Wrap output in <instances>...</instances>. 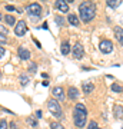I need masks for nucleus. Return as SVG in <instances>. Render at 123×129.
<instances>
[{"instance_id": "nucleus-17", "label": "nucleus", "mask_w": 123, "mask_h": 129, "mask_svg": "<svg viewBox=\"0 0 123 129\" xmlns=\"http://www.w3.org/2000/svg\"><path fill=\"white\" fill-rule=\"evenodd\" d=\"M20 83H22V86H26V85L29 83V78H27V75L26 73L20 75Z\"/></svg>"}, {"instance_id": "nucleus-2", "label": "nucleus", "mask_w": 123, "mask_h": 129, "mask_svg": "<svg viewBox=\"0 0 123 129\" xmlns=\"http://www.w3.org/2000/svg\"><path fill=\"white\" fill-rule=\"evenodd\" d=\"M47 108H49V111H50V113L55 118H57V119H63V112H62V106L59 105V102L56 101L55 98L53 99H50V101L47 102Z\"/></svg>"}, {"instance_id": "nucleus-11", "label": "nucleus", "mask_w": 123, "mask_h": 129, "mask_svg": "<svg viewBox=\"0 0 123 129\" xmlns=\"http://www.w3.org/2000/svg\"><path fill=\"white\" fill-rule=\"evenodd\" d=\"M82 89H83V92L87 95V93H92V92H93V89H95V85H93L92 82H83Z\"/></svg>"}, {"instance_id": "nucleus-34", "label": "nucleus", "mask_w": 123, "mask_h": 129, "mask_svg": "<svg viewBox=\"0 0 123 129\" xmlns=\"http://www.w3.org/2000/svg\"><path fill=\"white\" fill-rule=\"evenodd\" d=\"M96 129H100V128H99V126H97V128H96Z\"/></svg>"}, {"instance_id": "nucleus-15", "label": "nucleus", "mask_w": 123, "mask_h": 129, "mask_svg": "<svg viewBox=\"0 0 123 129\" xmlns=\"http://www.w3.org/2000/svg\"><path fill=\"white\" fill-rule=\"evenodd\" d=\"M60 52H62V55H69L70 53V45H69V42H64L63 45H62Z\"/></svg>"}, {"instance_id": "nucleus-27", "label": "nucleus", "mask_w": 123, "mask_h": 129, "mask_svg": "<svg viewBox=\"0 0 123 129\" xmlns=\"http://www.w3.org/2000/svg\"><path fill=\"white\" fill-rule=\"evenodd\" d=\"M0 32H2V35H5V36H7V33H9V30L6 27H3V26H0Z\"/></svg>"}, {"instance_id": "nucleus-29", "label": "nucleus", "mask_w": 123, "mask_h": 129, "mask_svg": "<svg viewBox=\"0 0 123 129\" xmlns=\"http://www.w3.org/2000/svg\"><path fill=\"white\" fill-rule=\"evenodd\" d=\"M34 118H37V119H40L42 118V111L39 109V111H36V113H34Z\"/></svg>"}, {"instance_id": "nucleus-5", "label": "nucleus", "mask_w": 123, "mask_h": 129, "mask_svg": "<svg viewBox=\"0 0 123 129\" xmlns=\"http://www.w3.org/2000/svg\"><path fill=\"white\" fill-rule=\"evenodd\" d=\"M27 13L30 14V16H40L42 13V6L39 5V3H32V5L27 6Z\"/></svg>"}, {"instance_id": "nucleus-8", "label": "nucleus", "mask_w": 123, "mask_h": 129, "mask_svg": "<svg viewBox=\"0 0 123 129\" xmlns=\"http://www.w3.org/2000/svg\"><path fill=\"white\" fill-rule=\"evenodd\" d=\"M17 53H19V57H20L22 60H29L30 59V52H29L27 47L20 46L19 47V50H17Z\"/></svg>"}, {"instance_id": "nucleus-32", "label": "nucleus", "mask_w": 123, "mask_h": 129, "mask_svg": "<svg viewBox=\"0 0 123 129\" xmlns=\"http://www.w3.org/2000/svg\"><path fill=\"white\" fill-rule=\"evenodd\" d=\"M34 43H36V45H37V47H42V45H40V43H39V40H36V39H34Z\"/></svg>"}, {"instance_id": "nucleus-16", "label": "nucleus", "mask_w": 123, "mask_h": 129, "mask_svg": "<svg viewBox=\"0 0 123 129\" xmlns=\"http://www.w3.org/2000/svg\"><path fill=\"white\" fill-rule=\"evenodd\" d=\"M5 22L7 24H10V26H13V24L16 26V19H14L12 14H6V16H5Z\"/></svg>"}, {"instance_id": "nucleus-26", "label": "nucleus", "mask_w": 123, "mask_h": 129, "mask_svg": "<svg viewBox=\"0 0 123 129\" xmlns=\"http://www.w3.org/2000/svg\"><path fill=\"white\" fill-rule=\"evenodd\" d=\"M36 69H37L36 63H32V64H30V69H29V72H30V73H34V72H36Z\"/></svg>"}, {"instance_id": "nucleus-3", "label": "nucleus", "mask_w": 123, "mask_h": 129, "mask_svg": "<svg viewBox=\"0 0 123 129\" xmlns=\"http://www.w3.org/2000/svg\"><path fill=\"white\" fill-rule=\"evenodd\" d=\"M99 49H100L102 53L107 55V53H110V52L113 50V43H112V40H109V39H105V40H102L100 43H99Z\"/></svg>"}, {"instance_id": "nucleus-6", "label": "nucleus", "mask_w": 123, "mask_h": 129, "mask_svg": "<svg viewBox=\"0 0 123 129\" xmlns=\"http://www.w3.org/2000/svg\"><path fill=\"white\" fill-rule=\"evenodd\" d=\"M52 93H53V96H55V99L57 102L59 101H63L64 98H66V95H64V90L62 86H56V88H53V90H52Z\"/></svg>"}, {"instance_id": "nucleus-23", "label": "nucleus", "mask_w": 123, "mask_h": 129, "mask_svg": "<svg viewBox=\"0 0 123 129\" xmlns=\"http://www.w3.org/2000/svg\"><path fill=\"white\" fill-rule=\"evenodd\" d=\"M55 20H56V23L59 24V26H62V24L64 23V20H63V17H60V16H56V19H55Z\"/></svg>"}, {"instance_id": "nucleus-24", "label": "nucleus", "mask_w": 123, "mask_h": 129, "mask_svg": "<svg viewBox=\"0 0 123 129\" xmlns=\"http://www.w3.org/2000/svg\"><path fill=\"white\" fill-rule=\"evenodd\" d=\"M97 128V123H96V120H92L90 123H89V126H87V129H96Z\"/></svg>"}, {"instance_id": "nucleus-4", "label": "nucleus", "mask_w": 123, "mask_h": 129, "mask_svg": "<svg viewBox=\"0 0 123 129\" xmlns=\"http://www.w3.org/2000/svg\"><path fill=\"white\" fill-rule=\"evenodd\" d=\"M26 32H27V26H26V22L24 20H20V22H17L16 23V27H14V35L19 37H22L26 35Z\"/></svg>"}, {"instance_id": "nucleus-1", "label": "nucleus", "mask_w": 123, "mask_h": 129, "mask_svg": "<svg viewBox=\"0 0 123 129\" xmlns=\"http://www.w3.org/2000/svg\"><path fill=\"white\" fill-rule=\"evenodd\" d=\"M79 16L85 23L90 22L96 16V5L93 2H83L82 5L79 6Z\"/></svg>"}, {"instance_id": "nucleus-9", "label": "nucleus", "mask_w": 123, "mask_h": 129, "mask_svg": "<svg viewBox=\"0 0 123 129\" xmlns=\"http://www.w3.org/2000/svg\"><path fill=\"white\" fill-rule=\"evenodd\" d=\"M55 6H56V9H59L60 12H63V13H67L69 12V5L64 0H57L55 3Z\"/></svg>"}, {"instance_id": "nucleus-10", "label": "nucleus", "mask_w": 123, "mask_h": 129, "mask_svg": "<svg viewBox=\"0 0 123 129\" xmlns=\"http://www.w3.org/2000/svg\"><path fill=\"white\" fill-rule=\"evenodd\" d=\"M113 32H114V36H116L117 42L120 43V45H123V29H122V27H119V26H116Z\"/></svg>"}, {"instance_id": "nucleus-12", "label": "nucleus", "mask_w": 123, "mask_h": 129, "mask_svg": "<svg viewBox=\"0 0 123 129\" xmlns=\"http://www.w3.org/2000/svg\"><path fill=\"white\" fill-rule=\"evenodd\" d=\"M113 113H114V116H116L117 119H122L123 118V108L120 105H116L113 108Z\"/></svg>"}, {"instance_id": "nucleus-30", "label": "nucleus", "mask_w": 123, "mask_h": 129, "mask_svg": "<svg viewBox=\"0 0 123 129\" xmlns=\"http://www.w3.org/2000/svg\"><path fill=\"white\" fill-rule=\"evenodd\" d=\"M5 47L3 46H0V59H2V57H3V56H5Z\"/></svg>"}, {"instance_id": "nucleus-28", "label": "nucleus", "mask_w": 123, "mask_h": 129, "mask_svg": "<svg viewBox=\"0 0 123 129\" xmlns=\"http://www.w3.org/2000/svg\"><path fill=\"white\" fill-rule=\"evenodd\" d=\"M6 10H9V12H14V10H16V7H14V6H12V5H7V6H6Z\"/></svg>"}, {"instance_id": "nucleus-18", "label": "nucleus", "mask_w": 123, "mask_h": 129, "mask_svg": "<svg viewBox=\"0 0 123 129\" xmlns=\"http://www.w3.org/2000/svg\"><path fill=\"white\" fill-rule=\"evenodd\" d=\"M106 3H107V6H109V7H117L119 5H120V2H119V0H107V2H106Z\"/></svg>"}, {"instance_id": "nucleus-22", "label": "nucleus", "mask_w": 123, "mask_h": 129, "mask_svg": "<svg viewBox=\"0 0 123 129\" xmlns=\"http://www.w3.org/2000/svg\"><path fill=\"white\" fill-rule=\"evenodd\" d=\"M0 129H9V123H7L5 119L0 120Z\"/></svg>"}, {"instance_id": "nucleus-33", "label": "nucleus", "mask_w": 123, "mask_h": 129, "mask_svg": "<svg viewBox=\"0 0 123 129\" xmlns=\"http://www.w3.org/2000/svg\"><path fill=\"white\" fill-rule=\"evenodd\" d=\"M2 19H3V14H2V13H0V20H2Z\"/></svg>"}, {"instance_id": "nucleus-13", "label": "nucleus", "mask_w": 123, "mask_h": 129, "mask_svg": "<svg viewBox=\"0 0 123 129\" xmlns=\"http://www.w3.org/2000/svg\"><path fill=\"white\" fill-rule=\"evenodd\" d=\"M67 20H69V23L73 24V26H79V24H80V20H79V17L76 14H69Z\"/></svg>"}, {"instance_id": "nucleus-25", "label": "nucleus", "mask_w": 123, "mask_h": 129, "mask_svg": "<svg viewBox=\"0 0 123 129\" xmlns=\"http://www.w3.org/2000/svg\"><path fill=\"white\" fill-rule=\"evenodd\" d=\"M6 42H7V37H6L5 35H2V33H0V45H5Z\"/></svg>"}, {"instance_id": "nucleus-21", "label": "nucleus", "mask_w": 123, "mask_h": 129, "mask_svg": "<svg viewBox=\"0 0 123 129\" xmlns=\"http://www.w3.org/2000/svg\"><path fill=\"white\" fill-rule=\"evenodd\" d=\"M27 123L30 125L32 128H36V126H37V122L34 119H32V118H27Z\"/></svg>"}, {"instance_id": "nucleus-19", "label": "nucleus", "mask_w": 123, "mask_h": 129, "mask_svg": "<svg viewBox=\"0 0 123 129\" xmlns=\"http://www.w3.org/2000/svg\"><path fill=\"white\" fill-rule=\"evenodd\" d=\"M50 129H64V126L62 123H59V122H52Z\"/></svg>"}, {"instance_id": "nucleus-14", "label": "nucleus", "mask_w": 123, "mask_h": 129, "mask_svg": "<svg viewBox=\"0 0 123 129\" xmlns=\"http://www.w3.org/2000/svg\"><path fill=\"white\" fill-rule=\"evenodd\" d=\"M67 96L70 98V99H77V98H79V90L76 88H69Z\"/></svg>"}, {"instance_id": "nucleus-20", "label": "nucleus", "mask_w": 123, "mask_h": 129, "mask_svg": "<svg viewBox=\"0 0 123 129\" xmlns=\"http://www.w3.org/2000/svg\"><path fill=\"white\" fill-rule=\"evenodd\" d=\"M112 90H113V92H117V93H120V92L123 90V88L120 86V85H117V83H113V85H112Z\"/></svg>"}, {"instance_id": "nucleus-31", "label": "nucleus", "mask_w": 123, "mask_h": 129, "mask_svg": "<svg viewBox=\"0 0 123 129\" xmlns=\"http://www.w3.org/2000/svg\"><path fill=\"white\" fill-rule=\"evenodd\" d=\"M9 126H10V129H19V128H17V125H16V122H12Z\"/></svg>"}, {"instance_id": "nucleus-7", "label": "nucleus", "mask_w": 123, "mask_h": 129, "mask_svg": "<svg viewBox=\"0 0 123 129\" xmlns=\"http://www.w3.org/2000/svg\"><path fill=\"white\" fill-rule=\"evenodd\" d=\"M73 56L76 57V59H82L83 56H85V49L80 43H76L74 46H73Z\"/></svg>"}]
</instances>
